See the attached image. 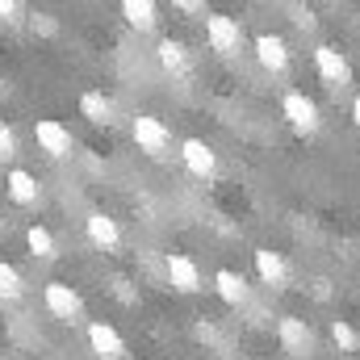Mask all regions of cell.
Instances as JSON below:
<instances>
[{
	"label": "cell",
	"instance_id": "cell-1",
	"mask_svg": "<svg viewBox=\"0 0 360 360\" xmlns=\"http://www.w3.org/2000/svg\"><path fill=\"white\" fill-rule=\"evenodd\" d=\"M130 134H134L139 151H147L151 160L168 155V147H172V130H168L160 117H151V113H139V117L130 122Z\"/></svg>",
	"mask_w": 360,
	"mask_h": 360
},
{
	"label": "cell",
	"instance_id": "cell-2",
	"mask_svg": "<svg viewBox=\"0 0 360 360\" xmlns=\"http://www.w3.org/2000/svg\"><path fill=\"white\" fill-rule=\"evenodd\" d=\"M42 302H46V310H51L59 323H80V314H84V302H80V293H76L68 281H46Z\"/></svg>",
	"mask_w": 360,
	"mask_h": 360
},
{
	"label": "cell",
	"instance_id": "cell-3",
	"mask_svg": "<svg viewBox=\"0 0 360 360\" xmlns=\"http://www.w3.org/2000/svg\"><path fill=\"white\" fill-rule=\"evenodd\" d=\"M205 42H210V51H218V55H235V51L243 46V30H239L235 17L210 13V17H205Z\"/></svg>",
	"mask_w": 360,
	"mask_h": 360
},
{
	"label": "cell",
	"instance_id": "cell-4",
	"mask_svg": "<svg viewBox=\"0 0 360 360\" xmlns=\"http://www.w3.org/2000/svg\"><path fill=\"white\" fill-rule=\"evenodd\" d=\"M281 113H285V122L297 130V134H314L319 126H323V117H319V105L306 96V92H285V101H281Z\"/></svg>",
	"mask_w": 360,
	"mask_h": 360
},
{
	"label": "cell",
	"instance_id": "cell-5",
	"mask_svg": "<svg viewBox=\"0 0 360 360\" xmlns=\"http://www.w3.org/2000/svg\"><path fill=\"white\" fill-rule=\"evenodd\" d=\"M34 143H38L51 160L72 155V130H68L63 122H55V117H38V122H34Z\"/></svg>",
	"mask_w": 360,
	"mask_h": 360
},
{
	"label": "cell",
	"instance_id": "cell-6",
	"mask_svg": "<svg viewBox=\"0 0 360 360\" xmlns=\"http://www.w3.org/2000/svg\"><path fill=\"white\" fill-rule=\"evenodd\" d=\"M180 160H184V168H188L197 180L218 176V155H214V147L201 143V139H184V143H180Z\"/></svg>",
	"mask_w": 360,
	"mask_h": 360
},
{
	"label": "cell",
	"instance_id": "cell-7",
	"mask_svg": "<svg viewBox=\"0 0 360 360\" xmlns=\"http://www.w3.org/2000/svg\"><path fill=\"white\" fill-rule=\"evenodd\" d=\"M84 235H89L92 248H101V252H117L122 248V226L105 210H92L89 218H84Z\"/></svg>",
	"mask_w": 360,
	"mask_h": 360
},
{
	"label": "cell",
	"instance_id": "cell-8",
	"mask_svg": "<svg viewBox=\"0 0 360 360\" xmlns=\"http://www.w3.org/2000/svg\"><path fill=\"white\" fill-rule=\"evenodd\" d=\"M276 340L289 356H310L314 352V335L306 327V319H281L276 323Z\"/></svg>",
	"mask_w": 360,
	"mask_h": 360
},
{
	"label": "cell",
	"instance_id": "cell-9",
	"mask_svg": "<svg viewBox=\"0 0 360 360\" xmlns=\"http://www.w3.org/2000/svg\"><path fill=\"white\" fill-rule=\"evenodd\" d=\"M314 68H319V76H323L327 84H348V80H352V68H348L344 51H335L331 42L314 46Z\"/></svg>",
	"mask_w": 360,
	"mask_h": 360
},
{
	"label": "cell",
	"instance_id": "cell-10",
	"mask_svg": "<svg viewBox=\"0 0 360 360\" xmlns=\"http://www.w3.org/2000/svg\"><path fill=\"white\" fill-rule=\"evenodd\" d=\"M252 46H256V59H260V68H264V72L276 76V72H285V68H289V42H285L281 34H256V42H252Z\"/></svg>",
	"mask_w": 360,
	"mask_h": 360
},
{
	"label": "cell",
	"instance_id": "cell-11",
	"mask_svg": "<svg viewBox=\"0 0 360 360\" xmlns=\"http://www.w3.org/2000/svg\"><path fill=\"white\" fill-rule=\"evenodd\" d=\"M164 269H168V281L176 285L180 293H197V289H201V269H197L184 252H168Z\"/></svg>",
	"mask_w": 360,
	"mask_h": 360
},
{
	"label": "cell",
	"instance_id": "cell-12",
	"mask_svg": "<svg viewBox=\"0 0 360 360\" xmlns=\"http://www.w3.org/2000/svg\"><path fill=\"white\" fill-rule=\"evenodd\" d=\"M89 348L96 352L101 360H122L126 356V344H122V335L109 327V323H89Z\"/></svg>",
	"mask_w": 360,
	"mask_h": 360
},
{
	"label": "cell",
	"instance_id": "cell-13",
	"mask_svg": "<svg viewBox=\"0 0 360 360\" xmlns=\"http://www.w3.org/2000/svg\"><path fill=\"white\" fill-rule=\"evenodd\" d=\"M4 188H8V197L17 205H38V197H42V184L34 180V172H25V168H13L4 176Z\"/></svg>",
	"mask_w": 360,
	"mask_h": 360
},
{
	"label": "cell",
	"instance_id": "cell-14",
	"mask_svg": "<svg viewBox=\"0 0 360 360\" xmlns=\"http://www.w3.org/2000/svg\"><path fill=\"white\" fill-rule=\"evenodd\" d=\"M214 289H218V297H222L226 306H248V297H252L248 281H243L239 272H231V269H218V272H214Z\"/></svg>",
	"mask_w": 360,
	"mask_h": 360
},
{
	"label": "cell",
	"instance_id": "cell-15",
	"mask_svg": "<svg viewBox=\"0 0 360 360\" xmlns=\"http://www.w3.org/2000/svg\"><path fill=\"white\" fill-rule=\"evenodd\" d=\"M155 59H160V68L172 72V76H184V72H188V46H184L180 38H160Z\"/></svg>",
	"mask_w": 360,
	"mask_h": 360
},
{
	"label": "cell",
	"instance_id": "cell-16",
	"mask_svg": "<svg viewBox=\"0 0 360 360\" xmlns=\"http://www.w3.org/2000/svg\"><path fill=\"white\" fill-rule=\"evenodd\" d=\"M256 272H260L264 285H285V281H289V264H285V256H281V252H269V248L256 252Z\"/></svg>",
	"mask_w": 360,
	"mask_h": 360
},
{
	"label": "cell",
	"instance_id": "cell-17",
	"mask_svg": "<svg viewBox=\"0 0 360 360\" xmlns=\"http://www.w3.org/2000/svg\"><path fill=\"white\" fill-rule=\"evenodd\" d=\"M80 113L89 117L92 126H109V122H113V101H109L105 92L89 89L84 96H80Z\"/></svg>",
	"mask_w": 360,
	"mask_h": 360
},
{
	"label": "cell",
	"instance_id": "cell-18",
	"mask_svg": "<svg viewBox=\"0 0 360 360\" xmlns=\"http://www.w3.org/2000/svg\"><path fill=\"white\" fill-rule=\"evenodd\" d=\"M155 13H160V8H155L151 0H122V17H126L134 30H155V21H160Z\"/></svg>",
	"mask_w": 360,
	"mask_h": 360
},
{
	"label": "cell",
	"instance_id": "cell-19",
	"mask_svg": "<svg viewBox=\"0 0 360 360\" xmlns=\"http://www.w3.org/2000/svg\"><path fill=\"white\" fill-rule=\"evenodd\" d=\"M25 243H30V256H38V260H55V256H59V243H55V235H51L42 222H34V226L25 231Z\"/></svg>",
	"mask_w": 360,
	"mask_h": 360
},
{
	"label": "cell",
	"instance_id": "cell-20",
	"mask_svg": "<svg viewBox=\"0 0 360 360\" xmlns=\"http://www.w3.org/2000/svg\"><path fill=\"white\" fill-rule=\"evenodd\" d=\"M25 297V281L8 260H0V302H21Z\"/></svg>",
	"mask_w": 360,
	"mask_h": 360
},
{
	"label": "cell",
	"instance_id": "cell-21",
	"mask_svg": "<svg viewBox=\"0 0 360 360\" xmlns=\"http://www.w3.org/2000/svg\"><path fill=\"white\" fill-rule=\"evenodd\" d=\"M331 340H335V348H340V352H356V344H360L356 327H352L348 319H335V323H331Z\"/></svg>",
	"mask_w": 360,
	"mask_h": 360
},
{
	"label": "cell",
	"instance_id": "cell-22",
	"mask_svg": "<svg viewBox=\"0 0 360 360\" xmlns=\"http://www.w3.org/2000/svg\"><path fill=\"white\" fill-rule=\"evenodd\" d=\"M17 155V130L0 117V160H13Z\"/></svg>",
	"mask_w": 360,
	"mask_h": 360
},
{
	"label": "cell",
	"instance_id": "cell-23",
	"mask_svg": "<svg viewBox=\"0 0 360 360\" xmlns=\"http://www.w3.org/2000/svg\"><path fill=\"white\" fill-rule=\"evenodd\" d=\"M193 335H197L201 344H218V327H214V323H205V319H197V323H193Z\"/></svg>",
	"mask_w": 360,
	"mask_h": 360
},
{
	"label": "cell",
	"instance_id": "cell-24",
	"mask_svg": "<svg viewBox=\"0 0 360 360\" xmlns=\"http://www.w3.org/2000/svg\"><path fill=\"white\" fill-rule=\"evenodd\" d=\"M17 13H21L17 0H0V21H17Z\"/></svg>",
	"mask_w": 360,
	"mask_h": 360
},
{
	"label": "cell",
	"instance_id": "cell-25",
	"mask_svg": "<svg viewBox=\"0 0 360 360\" xmlns=\"http://www.w3.org/2000/svg\"><path fill=\"white\" fill-rule=\"evenodd\" d=\"M34 30H38V34H55V21H51L46 13H38V17H34Z\"/></svg>",
	"mask_w": 360,
	"mask_h": 360
},
{
	"label": "cell",
	"instance_id": "cell-26",
	"mask_svg": "<svg viewBox=\"0 0 360 360\" xmlns=\"http://www.w3.org/2000/svg\"><path fill=\"white\" fill-rule=\"evenodd\" d=\"M293 21H297L302 30H314V13H310V8H297V17H293Z\"/></svg>",
	"mask_w": 360,
	"mask_h": 360
},
{
	"label": "cell",
	"instance_id": "cell-27",
	"mask_svg": "<svg viewBox=\"0 0 360 360\" xmlns=\"http://www.w3.org/2000/svg\"><path fill=\"white\" fill-rule=\"evenodd\" d=\"M352 122H356V126H360V96H356V101H352Z\"/></svg>",
	"mask_w": 360,
	"mask_h": 360
},
{
	"label": "cell",
	"instance_id": "cell-28",
	"mask_svg": "<svg viewBox=\"0 0 360 360\" xmlns=\"http://www.w3.org/2000/svg\"><path fill=\"white\" fill-rule=\"evenodd\" d=\"M4 89H8V84H4V76H0V96H4Z\"/></svg>",
	"mask_w": 360,
	"mask_h": 360
}]
</instances>
